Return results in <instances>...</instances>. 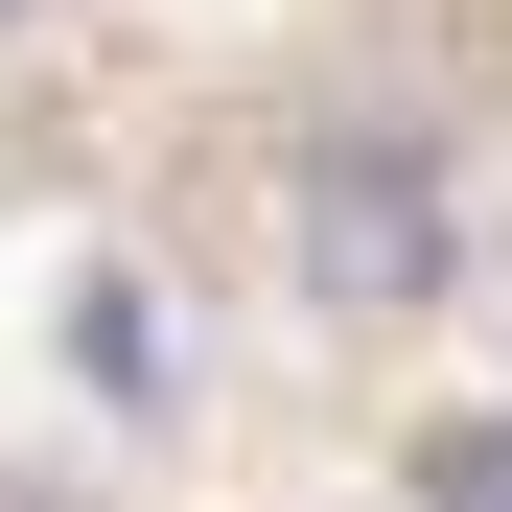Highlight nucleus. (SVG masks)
<instances>
[{
    "label": "nucleus",
    "instance_id": "nucleus-1",
    "mask_svg": "<svg viewBox=\"0 0 512 512\" xmlns=\"http://www.w3.org/2000/svg\"><path fill=\"white\" fill-rule=\"evenodd\" d=\"M280 256H303V303L326 326H396V303H443V163L373 140V117H326L280 163Z\"/></svg>",
    "mask_w": 512,
    "mask_h": 512
},
{
    "label": "nucleus",
    "instance_id": "nucleus-2",
    "mask_svg": "<svg viewBox=\"0 0 512 512\" xmlns=\"http://www.w3.org/2000/svg\"><path fill=\"white\" fill-rule=\"evenodd\" d=\"M70 373H94V396H163V303L140 280H70Z\"/></svg>",
    "mask_w": 512,
    "mask_h": 512
},
{
    "label": "nucleus",
    "instance_id": "nucleus-3",
    "mask_svg": "<svg viewBox=\"0 0 512 512\" xmlns=\"http://www.w3.org/2000/svg\"><path fill=\"white\" fill-rule=\"evenodd\" d=\"M419 512H512V419H443L419 443Z\"/></svg>",
    "mask_w": 512,
    "mask_h": 512
},
{
    "label": "nucleus",
    "instance_id": "nucleus-4",
    "mask_svg": "<svg viewBox=\"0 0 512 512\" xmlns=\"http://www.w3.org/2000/svg\"><path fill=\"white\" fill-rule=\"evenodd\" d=\"M0 512H70V489H24V466H0Z\"/></svg>",
    "mask_w": 512,
    "mask_h": 512
},
{
    "label": "nucleus",
    "instance_id": "nucleus-5",
    "mask_svg": "<svg viewBox=\"0 0 512 512\" xmlns=\"http://www.w3.org/2000/svg\"><path fill=\"white\" fill-rule=\"evenodd\" d=\"M0 24H24V0H0Z\"/></svg>",
    "mask_w": 512,
    "mask_h": 512
}]
</instances>
